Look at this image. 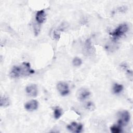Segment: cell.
Listing matches in <instances>:
<instances>
[{
    "label": "cell",
    "mask_w": 133,
    "mask_h": 133,
    "mask_svg": "<svg viewBox=\"0 0 133 133\" xmlns=\"http://www.w3.org/2000/svg\"><path fill=\"white\" fill-rule=\"evenodd\" d=\"M45 13L44 10H41L38 11L36 14V20L39 23H43L45 20Z\"/></svg>",
    "instance_id": "9"
},
{
    "label": "cell",
    "mask_w": 133,
    "mask_h": 133,
    "mask_svg": "<svg viewBox=\"0 0 133 133\" xmlns=\"http://www.w3.org/2000/svg\"><path fill=\"white\" fill-rule=\"evenodd\" d=\"M53 36L55 39H58L60 37V34H59L56 31H54L53 33Z\"/></svg>",
    "instance_id": "16"
},
{
    "label": "cell",
    "mask_w": 133,
    "mask_h": 133,
    "mask_svg": "<svg viewBox=\"0 0 133 133\" xmlns=\"http://www.w3.org/2000/svg\"><path fill=\"white\" fill-rule=\"evenodd\" d=\"M85 108L90 111H94L96 108L95 104L92 102H90V101L88 102L85 104Z\"/></svg>",
    "instance_id": "14"
},
{
    "label": "cell",
    "mask_w": 133,
    "mask_h": 133,
    "mask_svg": "<svg viewBox=\"0 0 133 133\" xmlns=\"http://www.w3.org/2000/svg\"><path fill=\"white\" fill-rule=\"evenodd\" d=\"M10 103L9 98L6 96H4L1 97V106L3 107H7L9 105Z\"/></svg>",
    "instance_id": "10"
},
{
    "label": "cell",
    "mask_w": 133,
    "mask_h": 133,
    "mask_svg": "<svg viewBox=\"0 0 133 133\" xmlns=\"http://www.w3.org/2000/svg\"><path fill=\"white\" fill-rule=\"evenodd\" d=\"M111 131L113 133H119L122 131V126L119 125H114L110 127Z\"/></svg>",
    "instance_id": "12"
},
{
    "label": "cell",
    "mask_w": 133,
    "mask_h": 133,
    "mask_svg": "<svg viewBox=\"0 0 133 133\" xmlns=\"http://www.w3.org/2000/svg\"><path fill=\"white\" fill-rule=\"evenodd\" d=\"M128 27L126 23H122L116 28L113 32L110 33V35L114 39H117L123 36L128 31Z\"/></svg>",
    "instance_id": "2"
},
{
    "label": "cell",
    "mask_w": 133,
    "mask_h": 133,
    "mask_svg": "<svg viewBox=\"0 0 133 133\" xmlns=\"http://www.w3.org/2000/svg\"><path fill=\"white\" fill-rule=\"evenodd\" d=\"M73 64L75 66H78L82 63V60L78 57H75L73 60Z\"/></svg>",
    "instance_id": "15"
},
{
    "label": "cell",
    "mask_w": 133,
    "mask_h": 133,
    "mask_svg": "<svg viewBox=\"0 0 133 133\" xmlns=\"http://www.w3.org/2000/svg\"><path fill=\"white\" fill-rule=\"evenodd\" d=\"M34 73V70L31 68L30 64L28 62H23L19 65L14 66L9 75L12 78H16L28 76Z\"/></svg>",
    "instance_id": "1"
},
{
    "label": "cell",
    "mask_w": 133,
    "mask_h": 133,
    "mask_svg": "<svg viewBox=\"0 0 133 133\" xmlns=\"http://www.w3.org/2000/svg\"><path fill=\"white\" fill-rule=\"evenodd\" d=\"M26 92L31 97H36L38 93L37 88L36 85L31 84L26 86Z\"/></svg>",
    "instance_id": "8"
},
{
    "label": "cell",
    "mask_w": 133,
    "mask_h": 133,
    "mask_svg": "<svg viewBox=\"0 0 133 133\" xmlns=\"http://www.w3.org/2000/svg\"><path fill=\"white\" fill-rule=\"evenodd\" d=\"M62 110L59 107H56L54 109V117L56 119L59 118L62 115Z\"/></svg>",
    "instance_id": "13"
},
{
    "label": "cell",
    "mask_w": 133,
    "mask_h": 133,
    "mask_svg": "<svg viewBox=\"0 0 133 133\" xmlns=\"http://www.w3.org/2000/svg\"><path fill=\"white\" fill-rule=\"evenodd\" d=\"M118 117V125L122 127L126 125L129 121L130 114L127 111L123 110L119 112Z\"/></svg>",
    "instance_id": "3"
},
{
    "label": "cell",
    "mask_w": 133,
    "mask_h": 133,
    "mask_svg": "<svg viewBox=\"0 0 133 133\" xmlns=\"http://www.w3.org/2000/svg\"><path fill=\"white\" fill-rule=\"evenodd\" d=\"M38 106V102L35 100H32L26 102L24 104L25 109L28 111H33L36 110Z\"/></svg>",
    "instance_id": "7"
},
{
    "label": "cell",
    "mask_w": 133,
    "mask_h": 133,
    "mask_svg": "<svg viewBox=\"0 0 133 133\" xmlns=\"http://www.w3.org/2000/svg\"><path fill=\"white\" fill-rule=\"evenodd\" d=\"M90 95V91L86 88H81L77 92V98L80 101H83L86 99Z\"/></svg>",
    "instance_id": "5"
},
{
    "label": "cell",
    "mask_w": 133,
    "mask_h": 133,
    "mask_svg": "<svg viewBox=\"0 0 133 133\" xmlns=\"http://www.w3.org/2000/svg\"><path fill=\"white\" fill-rule=\"evenodd\" d=\"M67 128L69 130L73 132H80L83 129V125L81 124H78L76 122H72L71 124L67 126Z\"/></svg>",
    "instance_id": "6"
},
{
    "label": "cell",
    "mask_w": 133,
    "mask_h": 133,
    "mask_svg": "<svg viewBox=\"0 0 133 133\" xmlns=\"http://www.w3.org/2000/svg\"><path fill=\"white\" fill-rule=\"evenodd\" d=\"M57 88L62 96H66L70 92L69 87L68 84L64 82H60L58 83L57 85Z\"/></svg>",
    "instance_id": "4"
},
{
    "label": "cell",
    "mask_w": 133,
    "mask_h": 133,
    "mask_svg": "<svg viewBox=\"0 0 133 133\" xmlns=\"http://www.w3.org/2000/svg\"><path fill=\"white\" fill-rule=\"evenodd\" d=\"M123 89V86L121 84H115L113 87V91L115 94L120 93Z\"/></svg>",
    "instance_id": "11"
}]
</instances>
